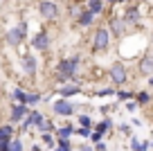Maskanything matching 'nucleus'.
I'll return each instance as SVG.
<instances>
[{"mask_svg": "<svg viewBox=\"0 0 153 151\" xmlns=\"http://www.w3.org/2000/svg\"><path fill=\"white\" fill-rule=\"evenodd\" d=\"M7 151H25L23 149V142H20L18 138H11L9 144H7Z\"/></svg>", "mask_w": 153, "mask_h": 151, "instance_id": "aec40b11", "label": "nucleus"}, {"mask_svg": "<svg viewBox=\"0 0 153 151\" xmlns=\"http://www.w3.org/2000/svg\"><path fill=\"white\" fill-rule=\"evenodd\" d=\"M81 151H92V147H90V144H83V147H81Z\"/></svg>", "mask_w": 153, "mask_h": 151, "instance_id": "2f4dec72", "label": "nucleus"}, {"mask_svg": "<svg viewBox=\"0 0 153 151\" xmlns=\"http://www.w3.org/2000/svg\"><path fill=\"white\" fill-rule=\"evenodd\" d=\"M115 97H117V102H128V99L133 97V93H128V90H117Z\"/></svg>", "mask_w": 153, "mask_h": 151, "instance_id": "412c9836", "label": "nucleus"}, {"mask_svg": "<svg viewBox=\"0 0 153 151\" xmlns=\"http://www.w3.org/2000/svg\"><path fill=\"white\" fill-rule=\"evenodd\" d=\"M76 23L81 25V27H90V25H92V23H95V16H92V14H90V11H86V9H83V11H81V14L76 16Z\"/></svg>", "mask_w": 153, "mask_h": 151, "instance_id": "f8f14e48", "label": "nucleus"}, {"mask_svg": "<svg viewBox=\"0 0 153 151\" xmlns=\"http://www.w3.org/2000/svg\"><path fill=\"white\" fill-rule=\"evenodd\" d=\"M95 151H108V149H106V144H104V142H97V147H95Z\"/></svg>", "mask_w": 153, "mask_h": 151, "instance_id": "7c9ffc66", "label": "nucleus"}, {"mask_svg": "<svg viewBox=\"0 0 153 151\" xmlns=\"http://www.w3.org/2000/svg\"><path fill=\"white\" fill-rule=\"evenodd\" d=\"M113 2H126V0H113Z\"/></svg>", "mask_w": 153, "mask_h": 151, "instance_id": "72a5a7b5", "label": "nucleus"}, {"mask_svg": "<svg viewBox=\"0 0 153 151\" xmlns=\"http://www.w3.org/2000/svg\"><path fill=\"white\" fill-rule=\"evenodd\" d=\"M52 108H54V113H56V115H63V117H70V115L76 111V106H74V104H70L68 99H56Z\"/></svg>", "mask_w": 153, "mask_h": 151, "instance_id": "423d86ee", "label": "nucleus"}, {"mask_svg": "<svg viewBox=\"0 0 153 151\" xmlns=\"http://www.w3.org/2000/svg\"><path fill=\"white\" fill-rule=\"evenodd\" d=\"M38 14L43 16L45 20H54L59 16V5L52 2V0H41L38 2Z\"/></svg>", "mask_w": 153, "mask_h": 151, "instance_id": "7ed1b4c3", "label": "nucleus"}, {"mask_svg": "<svg viewBox=\"0 0 153 151\" xmlns=\"http://www.w3.org/2000/svg\"><path fill=\"white\" fill-rule=\"evenodd\" d=\"M27 23H18L16 27H9V32H7V43H9L11 47H18L20 43L25 41V36H27Z\"/></svg>", "mask_w": 153, "mask_h": 151, "instance_id": "f03ea898", "label": "nucleus"}, {"mask_svg": "<svg viewBox=\"0 0 153 151\" xmlns=\"http://www.w3.org/2000/svg\"><path fill=\"white\" fill-rule=\"evenodd\" d=\"M11 133H14V126H11V124H5V126H0V140L9 142V140H11Z\"/></svg>", "mask_w": 153, "mask_h": 151, "instance_id": "6ab92c4d", "label": "nucleus"}, {"mask_svg": "<svg viewBox=\"0 0 153 151\" xmlns=\"http://www.w3.org/2000/svg\"><path fill=\"white\" fill-rule=\"evenodd\" d=\"M32 151H41V147H32Z\"/></svg>", "mask_w": 153, "mask_h": 151, "instance_id": "473e14b6", "label": "nucleus"}, {"mask_svg": "<svg viewBox=\"0 0 153 151\" xmlns=\"http://www.w3.org/2000/svg\"><path fill=\"white\" fill-rule=\"evenodd\" d=\"M23 70L27 72L29 77H34V75H36L38 63H36V59H34L32 54H25V57H23Z\"/></svg>", "mask_w": 153, "mask_h": 151, "instance_id": "1a4fd4ad", "label": "nucleus"}, {"mask_svg": "<svg viewBox=\"0 0 153 151\" xmlns=\"http://www.w3.org/2000/svg\"><path fill=\"white\" fill-rule=\"evenodd\" d=\"M86 11H90V14L97 18V16L104 11V0H88V9Z\"/></svg>", "mask_w": 153, "mask_h": 151, "instance_id": "9b49d317", "label": "nucleus"}, {"mask_svg": "<svg viewBox=\"0 0 153 151\" xmlns=\"http://www.w3.org/2000/svg\"><path fill=\"white\" fill-rule=\"evenodd\" d=\"M32 45H34V50L45 52V50L50 47V34H48V32H38L36 36L32 38Z\"/></svg>", "mask_w": 153, "mask_h": 151, "instance_id": "6e6552de", "label": "nucleus"}, {"mask_svg": "<svg viewBox=\"0 0 153 151\" xmlns=\"http://www.w3.org/2000/svg\"><path fill=\"white\" fill-rule=\"evenodd\" d=\"M11 95H14V99L18 102V104H23V102H25V90H23V88H16ZM23 106H25V104H23Z\"/></svg>", "mask_w": 153, "mask_h": 151, "instance_id": "5701e85b", "label": "nucleus"}, {"mask_svg": "<svg viewBox=\"0 0 153 151\" xmlns=\"http://www.w3.org/2000/svg\"><path fill=\"white\" fill-rule=\"evenodd\" d=\"M54 131H56V138H59V140H70V138H72V126H70V124L59 126V129H54Z\"/></svg>", "mask_w": 153, "mask_h": 151, "instance_id": "dca6fc26", "label": "nucleus"}, {"mask_svg": "<svg viewBox=\"0 0 153 151\" xmlns=\"http://www.w3.org/2000/svg\"><path fill=\"white\" fill-rule=\"evenodd\" d=\"M131 149L133 151H142V142H140L137 138H131Z\"/></svg>", "mask_w": 153, "mask_h": 151, "instance_id": "cd10ccee", "label": "nucleus"}, {"mask_svg": "<svg viewBox=\"0 0 153 151\" xmlns=\"http://www.w3.org/2000/svg\"><path fill=\"white\" fill-rule=\"evenodd\" d=\"M54 151H72V144H70V140H59V147Z\"/></svg>", "mask_w": 153, "mask_h": 151, "instance_id": "b1692460", "label": "nucleus"}, {"mask_svg": "<svg viewBox=\"0 0 153 151\" xmlns=\"http://www.w3.org/2000/svg\"><path fill=\"white\" fill-rule=\"evenodd\" d=\"M52 2H54V0H52Z\"/></svg>", "mask_w": 153, "mask_h": 151, "instance_id": "c9c22d12", "label": "nucleus"}, {"mask_svg": "<svg viewBox=\"0 0 153 151\" xmlns=\"http://www.w3.org/2000/svg\"><path fill=\"white\" fill-rule=\"evenodd\" d=\"M110 32H113L115 36H122V34L126 32V23H124L122 18H117V16H115V18L110 20ZM110 32H108V34H110Z\"/></svg>", "mask_w": 153, "mask_h": 151, "instance_id": "9d476101", "label": "nucleus"}, {"mask_svg": "<svg viewBox=\"0 0 153 151\" xmlns=\"http://www.w3.org/2000/svg\"><path fill=\"white\" fill-rule=\"evenodd\" d=\"M72 133H76V135H81V138H88V135H90V129L79 126V129H72Z\"/></svg>", "mask_w": 153, "mask_h": 151, "instance_id": "bb28decb", "label": "nucleus"}, {"mask_svg": "<svg viewBox=\"0 0 153 151\" xmlns=\"http://www.w3.org/2000/svg\"><path fill=\"white\" fill-rule=\"evenodd\" d=\"M140 70H142V75L151 77V72H153V59L151 57H144L142 63H140Z\"/></svg>", "mask_w": 153, "mask_h": 151, "instance_id": "f3484780", "label": "nucleus"}, {"mask_svg": "<svg viewBox=\"0 0 153 151\" xmlns=\"http://www.w3.org/2000/svg\"><path fill=\"white\" fill-rule=\"evenodd\" d=\"M79 126H83V129H90V126H92V122H90V115H79Z\"/></svg>", "mask_w": 153, "mask_h": 151, "instance_id": "393cba45", "label": "nucleus"}, {"mask_svg": "<svg viewBox=\"0 0 153 151\" xmlns=\"http://www.w3.org/2000/svg\"><path fill=\"white\" fill-rule=\"evenodd\" d=\"M27 113H29L27 106H23V104H14V106H11V111H9V122H11V124L23 122Z\"/></svg>", "mask_w": 153, "mask_h": 151, "instance_id": "0eeeda50", "label": "nucleus"}, {"mask_svg": "<svg viewBox=\"0 0 153 151\" xmlns=\"http://www.w3.org/2000/svg\"><path fill=\"white\" fill-rule=\"evenodd\" d=\"M122 20H124L126 25H133V23H137V20H140V11H137V7H131V9L126 11V16H124Z\"/></svg>", "mask_w": 153, "mask_h": 151, "instance_id": "4468645a", "label": "nucleus"}, {"mask_svg": "<svg viewBox=\"0 0 153 151\" xmlns=\"http://www.w3.org/2000/svg\"><path fill=\"white\" fill-rule=\"evenodd\" d=\"M110 81H113L115 86H122V84H126V81H128V75H126L124 63L115 61L113 66H110Z\"/></svg>", "mask_w": 153, "mask_h": 151, "instance_id": "20e7f679", "label": "nucleus"}, {"mask_svg": "<svg viewBox=\"0 0 153 151\" xmlns=\"http://www.w3.org/2000/svg\"><path fill=\"white\" fill-rule=\"evenodd\" d=\"M135 97V104L137 106H146L149 102H151V95H149V90H140L137 95H133Z\"/></svg>", "mask_w": 153, "mask_h": 151, "instance_id": "a211bd4d", "label": "nucleus"}, {"mask_svg": "<svg viewBox=\"0 0 153 151\" xmlns=\"http://www.w3.org/2000/svg\"><path fill=\"white\" fill-rule=\"evenodd\" d=\"M43 102V95H38V93H25V106H34V104H41Z\"/></svg>", "mask_w": 153, "mask_h": 151, "instance_id": "2eb2a0df", "label": "nucleus"}, {"mask_svg": "<svg viewBox=\"0 0 153 151\" xmlns=\"http://www.w3.org/2000/svg\"><path fill=\"white\" fill-rule=\"evenodd\" d=\"M79 66H81V59H79V57L61 59V63H59V75L65 77V79L70 81L72 77H76V72H79Z\"/></svg>", "mask_w": 153, "mask_h": 151, "instance_id": "f257e3e1", "label": "nucleus"}, {"mask_svg": "<svg viewBox=\"0 0 153 151\" xmlns=\"http://www.w3.org/2000/svg\"><path fill=\"white\" fill-rule=\"evenodd\" d=\"M76 2H83V0H76Z\"/></svg>", "mask_w": 153, "mask_h": 151, "instance_id": "f704fd0d", "label": "nucleus"}, {"mask_svg": "<svg viewBox=\"0 0 153 151\" xmlns=\"http://www.w3.org/2000/svg\"><path fill=\"white\" fill-rule=\"evenodd\" d=\"M38 129H41L43 133H52V131H54V124L50 122V120H43V124H41Z\"/></svg>", "mask_w": 153, "mask_h": 151, "instance_id": "a878e982", "label": "nucleus"}, {"mask_svg": "<svg viewBox=\"0 0 153 151\" xmlns=\"http://www.w3.org/2000/svg\"><path fill=\"white\" fill-rule=\"evenodd\" d=\"M79 93H81V86H63V88L59 90L61 99H68V97H72V95H79Z\"/></svg>", "mask_w": 153, "mask_h": 151, "instance_id": "ddd939ff", "label": "nucleus"}, {"mask_svg": "<svg viewBox=\"0 0 153 151\" xmlns=\"http://www.w3.org/2000/svg\"><path fill=\"white\" fill-rule=\"evenodd\" d=\"M135 108H137V104H135L133 99H128V102H126V111H128V113H133Z\"/></svg>", "mask_w": 153, "mask_h": 151, "instance_id": "c756f323", "label": "nucleus"}, {"mask_svg": "<svg viewBox=\"0 0 153 151\" xmlns=\"http://www.w3.org/2000/svg\"><path fill=\"white\" fill-rule=\"evenodd\" d=\"M104 95H115V90L113 88H101L99 93H97V97H104Z\"/></svg>", "mask_w": 153, "mask_h": 151, "instance_id": "c85d7f7f", "label": "nucleus"}, {"mask_svg": "<svg viewBox=\"0 0 153 151\" xmlns=\"http://www.w3.org/2000/svg\"><path fill=\"white\" fill-rule=\"evenodd\" d=\"M41 140H43L45 147H54V135L52 133H41Z\"/></svg>", "mask_w": 153, "mask_h": 151, "instance_id": "4be33fe9", "label": "nucleus"}, {"mask_svg": "<svg viewBox=\"0 0 153 151\" xmlns=\"http://www.w3.org/2000/svg\"><path fill=\"white\" fill-rule=\"evenodd\" d=\"M108 41H110V34L106 27H99L95 32V36H92V47H95L97 52H101V50H106L108 47Z\"/></svg>", "mask_w": 153, "mask_h": 151, "instance_id": "39448f33", "label": "nucleus"}]
</instances>
